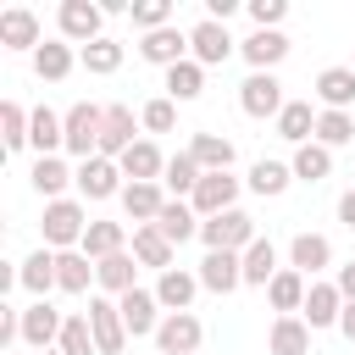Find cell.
I'll use <instances>...</instances> for the list:
<instances>
[{
  "mask_svg": "<svg viewBox=\"0 0 355 355\" xmlns=\"http://www.w3.org/2000/svg\"><path fill=\"white\" fill-rule=\"evenodd\" d=\"M139 128H144V133H172V128H178V100H166V94L144 100V105H139Z\"/></svg>",
  "mask_w": 355,
  "mask_h": 355,
  "instance_id": "obj_44",
  "label": "cell"
},
{
  "mask_svg": "<svg viewBox=\"0 0 355 355\" xmlns=\"http://www.w3.org/2000/svg\"><path fill=\"white\" fill-rule=\"evenodd\" d=\"M78 250H83L89 261H105V255H122V250H128V227H122V222H105V216H94Z\"/></svg>",
  "mask_w": 355,
  "mask_h": 355,
  "instance_id": "obj_32",
  "label": "cell"
},
{
  "mask_svg": "<svg viewBox=\"0 0 355 355\" xmlns=\"http://www.w3.org/2000/svg\"><path fill=\"white\" fill-rule=\"evenodd\" d=\"M89 283H94V261L83 250H61L55 255V288L61 294H89Z\"/></svg>",
  "mask_w": 355,
  "mask_h": 355,
  "instance_id": "obj_35",
  "label": "cell"
},
{
  "mask_svg": "<svg viewBox=\"0 0 355 355\" xmlns=\"http://www.w3.org/2000/svg\"><path fill=\"white\" fill-rule=\"evenodd\" d=\"M338 333H344V338H349V344H355V300H349V305H344V316H338Z\"/></svg>",
  "mask_w": 355,
  "mask_h": 355,
  "instance_id": "obj_52",
  "label": "cell"
},
{
  "mask_svg": "<svg viewBox=\"0 0 355 355\" xmlns=\"http://www.w3.org/2000/svg\"><path fill=\"white\" fill-rule=\"evenodd\" d=\"M200 338H205V327H200L194 311H166L161 327H155V349H161V355H194Z\"/></svg>",
  "mask_w": 355,
  "mask_h": 355,
  "instance_id": "obj_10",
  "label": "cell"
},
{
  "mask_svg": "<svg viewBox=\"0 0 355 355\" xmlns=\"http://www.w3.org/2000/svg\"><path fill=\"white\" fill-rule=\"evenodd\" d=\"M239 178L233 172H205L200 178V189L189 194V205H194V216L200 222H211V216H222V211H239Z\"/></svg>",
  "mask_w": 355,
  "mask_h": 355,
  "instance_id": "obj_6",
  "label": "cell"
},
{
  "mask_svg": "<svg viewBox=\"0 0 355 355\" xmlns=\"http://www.w3.org/2000/svg\"><path fill=\"white\" fill-rule=\"evenodd\" d=\"M277 272H283V266H277V244H272V239H255V244L244 250V283H250V288H266Z\"/></svg>",
  "mask_w": 355,
  "mask_h": 355,
  "instance_id": "obj_41",
  "label": "cell"
},
{
  "mask_svg": "<svg viewBox=\"0 0 355 355\" xmlns=\"http://www.w3.org/2000/svg\"><path fill=\"white\" fill-rule=\"evenodd\" d=\"M349 72H355V61H349Z\"/></svg>",
  "mask_w": 355,
  "mask_h": 355,
  "instance_id": "obj_54",
  "label": "cell"
},
{
  "mask_svg": "<svg viewBox=\"0 0 355 355\" xmlns=\"http://www.w3.org/2000/svg\"><path fill=\"white\" fill-rule=\"evenodd\" d=\"M78 67L94 72V78H111V72L122 67V44H116V39H94V44L78 50Z\"/></svg>",
  "mask_w": 355,
  "mask_h": 355,
  "instance_id": "obj_42",
  "label": "cell"
},
{
  "mask_svg": "<svg viewBox=\"0 0 355 355\" xmlns=\"http://www.w3.org/2000/svg\"><path fill=\"white\" fill-rule=\"evenodd\" d=\"M277 139H288L294 150L316 139V111H311V100H288V105H283V116H277Z\"/></svg>",
  "mask_w": 355,
  "mask_h": 355,
  "instance_id": "obj_37",
  "label": "cell"
},
{
  "mask_svg": "<svg viewBox=\"0 0 355 355\" xmlns=\"http://www.w3.org/2000/svg\"><path fill=\"white\" fill-rule=\"evenodd\" d=\"M255 239H261V233H255V216H250V211H222V216L200 222V244H205V250H233V255H244Z\"/></svg>",
  "mask_w": 355,
  "mask_h": 355,
  "instance_id": "obj_5",
  "label": "cell"
},
{
  "mask_svg": "<svg viewBox=\"0 0 355 355\" xmlns=\"http://www.w3.org/2000/svg\"><path fill=\"white\" fill-rule=\"evenodd\" d=\"M28 183L44 194V205L50 200H67V183H78V166H67V155H33Z\"/></svg>",
  "mask_w": 355,
  "mask_h": 355,
  "instance_id": "obj_19",
  "label": "cell"
},
{
  "mask_svg": "<svg viewBox=\"0 0 355 355\" xmlns=\"http://www.w3.org/2000/svg\"><path fill=\"white\" fill-rule=\"evenodd\" d=\"M133 261H139V266H150V272L161 277V272H172L178 244H172L161 227H133Z\"/></svg>",
  "mask_w": 355,
  "mask_h": 355,
  "instance_id": "obj_22",
  "label": "cell"
},
{
  "mask_svg": "<svg viewBox=\"0 0 355 355\" xmlns=\"http://www.w3.org/2000/svg\"><path fill=\"white\" fill-rule=\"evenodd\" d=\"M150 227H161L172 244H189V239H200V216H194V205H189V200H166V205H161V216H155Z\"/></svg>",
  "mask_w": 355,
  "mask_h": 355,
  "instance_id": "obj_34",
  "label": "cell"
},
{
  "mask_svg": "<svg viewBox=\"0 0 355 355\" xmlns=\"http://www.w3.org/2000/svg\"><path fill=\"white\" fill-rule=\"evenodd\" d=\"M0 44H6V50H39V44H44L39 17H33L28 6H6V11H0Z\"/></svg>",
  "mask_w": 355,
  "mask_h": 355,
  "instance_id": "obj_21",
  "label": "cell"
},
{
  "mask_svg": "<svg viewBox=\"0 0 355 355\" xmlns=\"http://www.w3.org/2000/svg\"><path fill=\"white\" fill-rule=\"evenodd\" d=\"M316 144H327V150L355 144V116L349 111H316Z\"/></svg>",
  "mask_w": 355,
  "mask_h": 355,
  "instance_id": "obj_43",
  "label": "cell"
},
{
  "mask_svg": "<svg viewBox=\"0 0 355 355\" xmlns=\"http://www.w3.org/2000/svg\"><path fill=\"white\" fill-rule=\"evenodd\" d=\"M311 94L322 100V111H349L355 105V72L349 67H322Z\"/></svg>",
  "mask_w": 355,
  "mask_h": 355,
  "instance_id": "obj_27",
  "label": "cell"
},
{
  "mask_svg": "<svg viewBox=\"0 0 355 355\" xmlns=\"http://www.w3.org/2000/svg\"><path fill=\"white\" fill-rule=\"evenodd\" d=\"M200 161L189 155V150H178V155H166V172H161V189L172 194V200H183V194H194L200 189Z\"/></svg>",
  "mask_w": 355,
  "mask_h": 355,
  "instance_id": "obj_38",
  "label": "cell"
},
{
  "mask_svg": "<svg viewBox=\"0 0 355 355\" xmlns=\"http://www.w3.org/2000/svg\"><path fill=\"white\" fill-rule=\"evenodd\" d=\"M338 316H344V294H338V283H333V277H316L311 294H305V327L322 333V327H338Z\"/></svg>",
  "mask_w": 355,
  "mask_h": 355,
  "instance_id": "obj_18",
  "label": "cell"
},
{
  "mask_svg": "<svg viewBox=\"0 0 355 355\" xmlns=\"http://www.w3.org/2000/svg\"><path fill=\"white\" fill-rule=\"evenodd\" d=\"M244 11H250V22H255V28H283V17H288V0H250Z\"/></svg>",
  "mask_w": 355,
  "mask_h": 355,
  "instance_id": "obj_48",
  "label": "cell"
},
{
  "mask_svg": "<svg viewBox=\"0 0 355 355\" xmlns=\"http://www.w3.org/2000/svg\"><path fill=\"white\" fill-rule=\"evenodd\" d=\"M61 327H67V316H61L50 300H33V305L22 311V344H28V349H39V355L61 344Z\"/></svg>",
  "mask_w": 355,
  "mask_h": 355,
  "instance_id": "obj_13",
  "label": "cell"
},
{
  "mask_svg": "<svg viewBox=\"0 0 355 355\" xmlns=\"http://www.w3.org/2000/svg\"><path fill=\"white\" fill-rule=\"evenodd\" d=\"M333 283H338V294H344V305L355 300V261H344L338 272H333Z\"/></svg>",
  "mask_w": 355,
  "mask_h": 355,
  "instance_id": "obj_49",
  "label": "cell"
},
{
  "mask_svg": "<svg viewBox=\"0 0 355 355\" xmlns=\"http://www.w3.org/2000/svg\"><path fill=\"white\" fill-rule=\"evenodd\" d=\"M28 116H33V111H22L17 100H6V105H0V133H6V150H22V144H28Z\"/></svg>",
  "mask_w": 355,
  "mask_h": 355,
  "instance_id": "obj_47",
  "label": "cell"
},
{
  "mask_svg": "<svg viewBox=\"0 0 355 355\" xmlns=\"http://www.w3.org/2000/svg\"><path fill=\"white\" fill-rule=\"evenodd\" d=\"M116 311H122L128 338H155V327H161V316H166L161 300H155V288H133V294H122Z\"/></svg>",
  "mask_w": 355,
  "mask_h": 355,
  "instance_id": "obj_12",
  "label": "cell"
},
{
  "mask_svg": "<svg viewBox=\"0 0 355 355\" xmlns=\"http://www.w3.org/2000/svg\"><path fill=\"white\" fill-rule=\"evenodd\" d=\"M55 349H61V355H100V344H94V333H89V316H67Z\"/></svg>",
  "mask_w": 355,
  "mask_h": 355,
  "instance_id": "obj_45",
  "label": "cell"
},
{
  "mask_svg": "<svg viewBox=\"0 0 355 355\" xmlns=\"http://www.w3.org/2000/svg\"><path fill=\"white\" fill-rule=\"evenodd\" d=\"M17 283H22L33 300H50V294H55V250L39 244L28 261H17Z\"/></svg>",
  "mask_w": 355,
  "mask_h": 355,
  "instance_id": "obj_25",
  "label": "cell"
},
{
  "mask_svg": "<svg viewBox=\"0 0 355 355\" xmlns=\"http://www.w3.org/2000/svg\"><path fill=\"white\" fill-rule=\"evenodd\" d=\"M283 105H288V94H283V83H277V72H250V78L239 83V111H244V116L277 122Z\"/></svg>",
  "mask_w": 355,
  "mask_h": 355,
  "instance_id": "obj_3",
  "label": "cell"
},
{
  "mask_svg": "<svg viewBox=\"0 0 355 355\" xmlns=\"http://www.w3.org/2000/svg\"><path fill=\"white\" fill-rule=\"evenodd\" d=\"M89 333H94V344H100V355H122V344H128V327H122V311H116V300L111 294H89Z\"/></svg>",
  "mask_w": 355,
  "mask_h": 355,
  "instance_id": "obj_8",
  "label": "cell"
},
{
  "mask_svg": "<svg viewBox=\"0 0 355 355\" xmlns=\"http://www.w3.org/2000/svg\"><path fill=\"white\" fill-rule=\"evenodd\" d=\"M288 266L316 283V277L333 266V239H327V233H294V239H288Z\"/></svg>",
  "mask_w": 355,
  "mask_h": 355,
  "instance_id": "obj_16",
  "label": "cell"
},
{
  "mask_svg": "<svg viewBox=\"0 0 355 355\" xmlns=\"http://www.w3.org/2000/svg\"><path fill=\"white\" fill-rule=\"evenodd\" d=\"M194 294H200V272H189V266H172V272L155 277V300H161V311H189Z\"/></svg>",
  "mask_w": 355,
  "mask_h": 355,
  "instance_id": "obj_26",
  "label": "cell"
},
{
  "mask_svg": "<svg viewBox=\"0 0 355 355\" xmlns=\"http://www.w3.org/2000/svg\"><path fill=\"white\" fill-rule=\"evenodd\" d=\"M244 183H250V194H261V200H277V194L294 183V166H288V161H272V155H261V161L250 166V178H244Z\"/></svg>",
  "mask_w": 355,
  "mask_h": 355,
  "instance_id": "obj_33",
  "label": "cell"
},
{
  "mask_svg": "<svg viewBox=\"0 0 355 355\" xmlns=\"http://www.w3.org/2000/svg\"><path fill=\"white\" fill-rule=\"evenodd\" d=\"M139 55L150 61V67H178V61H189V28H155V33H139Z\"/></svg>",
  "mask_w": 355,
  "mask_h": 355,
  "instance_id": "obj_14",
  "label": "cell"
},
{
  "mask_svg": "<svg viewBox=\"0 0 355 355\" xmlns=\"http://www.w3.org/2000/svg\"><path fill=\"white\" fill-rule=\"evenodd\" d=\"M205 94V67L189 55V61H178V67H166V100H200Z\"/></svg>",
  "mask_w": 355,
  "mask_h": 355,
  "instance_id": "obj_39",
  "label": "cell"
},
{
  "mask_svg": "<svg viewBox=\"0 0 355 355\" xmlns=\"http://www.w3.org/2000/svg\"><path fill=\"white\" fill-rule=\"evenodd\" d=\"M189 155L200 161V172H233V139L222 133H189Z\"/></svg>",
  "mask_w": 355,
  "mask_h": 355,
  "instance_id": "obj_29",
  "label": "cell"
},
{
  "mask_svg": "<svg viewBox=\"0 0 355 355\" xmlns=\"http://www.w3.org/2000/svg\"><path fill=\"white\" fill-rule=\"evenodd\" d=\"M100 128H105V105H94V100L67 105V155L72 161L100 155Z\"/></svg>",
  "mask_w": 355,
  "mask_h": 355,
  "instance_id": "obj_4",
  "label": "cell"
},
{
  "mask_svg": "<svg viewBox=\"0 0 355 355\" xmlns=\"http://www.w3.org/2000/svg\"><path fill=\"white\" fill-rule=\"evenodd\" d=\"M233 11H239V0H205V17H211V22H227Z\"/></svg>",
  "mask_w": 355,
  "mask_h": 355,
  "instance_id": "obj_50",
  "label": "cell"
},
{
  "mask_svg": "<svg viewBox=\"0 0 355 355\" xmlns=\"http://www.w3.org/2000/svg\"><path fill=\"white\" fill-rule=\"evenodd\" d=\"M83 200H122V189H128V178H122V166L116 161H105V155H89V161H78V183H72Z\"/></svg>",
  "mask_w": 355,
  "mask_h": 355,
  "instance_id": "obj_9",
  "label": "cell"
},
{
  "mask_svg": "<svg viewBox=\"0 0 355 355\" xmlns=\"http://www.w3.org/2000/svg\"><path fill=\"white\" fill-rule=\"evenodd\" d=\"M44 355H61V349H44Z\"/></svg>",
  "mask_w": 355,
  "mask_h": 355,
  "instance_id": "obj_53",
  "label": "cell"
},
{
  "mask_svg": "<svg viewBox=\"0 0 355 355\" xmlns=\"http://www.w3.org/2000/svg\"><path fill=\"white\" fill-rule=\"evenodd\" d=\"M266 349H272V355H311V327H305V316H277L272 333H266Z\"/></svg>",
  "mask_w": 355,
  "mask_h": 355,
  "instance_id": "obj_36",
  "label": "cell"
},
{
  "mask_svg": "<svg viewBox=\"0 0 355 355\" xmlns=\"http://www.w3.org/2000/svg\"><path fill=\"white\" fill-rule=\"evenodd\" d=\"M55 39H67V44H94V39H105V6H94V0H61V11H55Z\"/></svg>",
  "mask_w": 355,
  "mask_h": 355,
  "instance_id": "obj_2",
  "label": "cell"
},
{
  "mask_svg": "<svg viewBox=\"0 0 355 355\" xmlns=\"http://www.w3.org/2000/svg\"><path fill=\"white\" fill-rule=\"evenodd\" d=\"M94 283H100V294H111V300L133 294V288H139V261H133V250L94 261Z\"/></svg>",
  "mask_w": 355,
  "mask_h": 355,
  "instance_id": "obj_20",
  "label": "cell"
},
{
  "mask_svg": "<svg viewBox=\"0 0 355 355\" xmlns=\"http://www.w3.org/2000/svg\"><path fill=\"white\" fill-rule=\"evenodd\" d=\"M89 222H94V216L83 211V200H72V194H67V200H50V205H44V222H39L44 250H55V255H61V250H78L83 233H89Z\"/></svg>",
  "mask_w": 355,
  "mask_h": 355,
  "instance_id": "obj_1",
  "label": "cell"
},
{
  "mask_svg": "<svg viewBox=\"0 0 355 355\" xmlns=\"http://www.w3.org/2000/svg\"><path fill=\"white\" fill-rule=\"evenodd\" d=\"M288 166H294L300 183H322V178H333V150L311 139V144H300V150L288 155Z\"/></svg>",
  "mask_w": 355,
  "mask_h": 355,
  "instance_id": "obj_40",
  "label": "cell"
},
{
  "mask_svg": "<svg viewBox=\"0 0 355 355\" xmlns=\"http://www.w3.org/2000/svg\"><path fill=\"white\" fill-rule=\"evenodd\" d=\"M338 222H344V227H355V189H349V194H338Z\"/></svg>",
  "mask_w": 355,
  "mask_h": 355,
  "instance_id": "obj_51",
  "label": "cell"
},
{
  "mask_svg": "<svg viewBox=\"0 0 355 355\" xmlns=\"http://www.w3.org/2000/svg\"><path fill=\"white\" fill-rule=\"evenodd\" d=\"M288 50H294V44H288L283 28H255L250 39H239V55L250 61V72H277Z\"/></svg>",
  "mask_w": 355,
  "mask_h": 355,
  "instance_id": "obj_11",
  "label": "cell"
},
{
  "mask_svg": "<svg viewBox=\"0 0 355 355\" xmlns=\"http://www.w3.org/2000/svg\"><path fill=\"white\" fill-rule=\"evenodd\" d=\"M244 283V255H233V250H205V261H200V288L205 294H233Z\"/></svg>",
  "mask_w": 355,
  "mask_h": 355,
  "instance_id": "obj_17",
  "label": "cell"
},
{
  "mask_svg": "<svg viewBox=\"0 0 355 355\" xmlns=\"http://www.w3.org/2000/svg\"><path fill=\"white\" fill-rule=\"evenodd\" d=\"M116 166H122V178H128V183H161V172H166V155H161L150 139H139V144H133V150H128Z\"/></svg>",
  "mask_w": 355,
  "mask_h": 355,
  "instance_id": "obj_30",
  "label": "cell"
},
{
  "mask_svg": "<svg viewBox=\"0 0 355 355\" xmlns=\"http://www.w3.org/2000/svg\"><path fill=\"white\" fill-rule=\"evenodd\" d=\"M128 17H133V28H139V33L172 28V0H139V6H128Z\"/></svg>",
  "mask_w": 355,
  "mask_h": 355,
  "instance_id": "obj_46",
  "label": "cell"
},
{
  "mask_svg": "<svg viewBox=\"0 0 355 355\" xmlns=\"http://www.w3.org/2000/svg\"><path fill=\"white\" fill-rule=\"evenodd\" d=\"M189 55H194L200 67H222L227 55H239V39L227 33V22H211V17H200V22L189 28Z\"/></svg>",
  "mask_w": 355,
  "mask_h": 355,
  "instance_id": "obj_7",
  "label": "cell"
},
{
  "mask_svg": "<svg viewBox=\"0 0 355 355\" xmlns=\"http://www.w3.org/2000/svg\"><path fill=\"white\" fill-rule=\"evenodd\" d=\"M161 205H166V189H161V183H128V189H122V211H128V222H139V227H150V222L161 216Z\"/></svg>",
  "mask_w": 355,
  "mask_h": 355,
  "instance_id": "obj_31",
  "label": "cell"
},
{
  "mask_svg": "<svg viewBox=\"0 0 355 355\" xmlns=\"http://www.w3.org/2000/svg\"><path fill=\"white\" fill-rule=\"evenodd\" d=\"M305 294H311V277L294 272V266H283V272L266 283V300H272L277 316H300V311H305Z\"/></svg>",
  "mask_w": 355,
  "mask_h": 355,
  "instance_id": "obj_23",
  "label": "cell"
},
{
  "mask_svg": "<svg viewBox=\"0 0 355 355\" xmlns=\"http://www.w3.org/2000/svg\"><path fill=\"white\" fill-rule=\"evenodd\" d=\"M139 139H133V111L128 105H105V128H100V155L105 161H122L128 150H133Z\"/></svg>",
  "mask_w": 355,
  "mask_h": 355,
  "instance_id": "obj_24",
  "label": "cell"
},
{
  "mask_svg": "<svg viewBox=\"0 0 355 355\" xmlns=\"http://www.w3.org/2000/svg\"><path fill=\"white\" fill-rule=\"evenodd\" d=\"M28 150L33 155H61L67 150V111L33 105V116H28Z\"/></svg>",
  "mask_w": 355,
  "mask_h": 355,
  "instance_id": "obj_15",
  "label": "cell"
},
{
  "mask_svg": "<svg viewBox=\"0 0 355 355\" xmlns=\"http://www.w3.org/2000/svg\"><path fill=\"white\" fill-rule=\"evenodd\" d=\"M72 67H78V50H72L67 39H44V44L33 50V72H39L44 83H61V78H72Z\"/></svg>",
  "mask_w": 355,
  "mask_h": 355,
  "instance_id": "obj_28",
  "label": "cell"
}]
</instances>
